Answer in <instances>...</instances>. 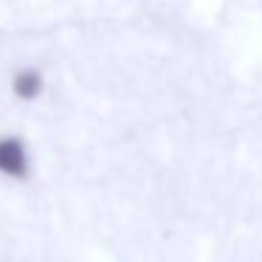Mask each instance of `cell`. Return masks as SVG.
<instances>
[{
  "mask_svg": "<svg viewBox=\"0 0 262 262\" xmlns=\"http://www.w3.org/2000/svg\"><path fill=\"white\" fill-rule=\"evenodd\" d=\"M26 166V155L17 141H3L0 144V169L9 175H20Z\"/></svg>",
  "mask_w": 262,
  "mask_h": 262,
  "instance_id": "obj_1",
  "label": "cell"
},
{
  "mask_svg": "<svg viewBox=\"0 0 262 262\" xmlns=\"http://www.w3.org/2000/svg\"><path fill=\"white\" fill-rule=\"evenodd\" d=\"M37 88H40V79H37L34 74H23V79L17 82V91L23 93V96H34Z\"/></svg>",
  "mask_w": 262,
  "mask_h": 262,
  "instance_id": "obj_2",
  "label": "cell"
}]
</instances>
